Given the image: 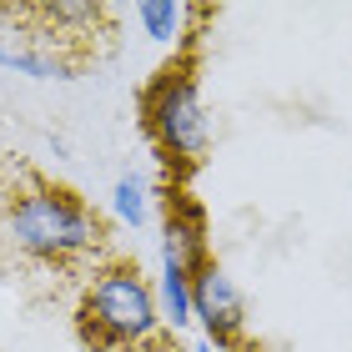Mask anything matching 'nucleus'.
I'll use <instances>...</instances> for the list:
<instances>
[{"label": "nucleus", "instance_id": "obj_1", "mask_svg": "<svg viewBox=\"0 0 352 352\" xmlns=\"http://www.w3.org/2000/svg\"><path fill=\"white\" fill-rule=\"evenodd\" d=\"M6 227L15 236V247L30 252V257L60 262V257H81L101 242V227L76 197L66 191H25L21 201L10 206Z\"/></svg>", "mask_w": 352, "mask_h": 352}, {"label": "nucleus", "instance_id": "obj_2", "mask_svg": "<svg viewBox=\"0 0 352 352\" xmlns=\"http://www.w3.org/2000/svg\"><path fill=\"white\" fill-rule=\"evenodd\" d=\"M81 317L91 327L96 342H146L156 322H162V302H156V287L131 267H106L96 272L91 292L81 302Z\"/></svg>", "mask_w": 352, "mask_h": 352}, {"label": "nucleus", "instance_id": "obj_3", "mask_svg": "<svg viewBox=\"0 0 352 352\" xmlns=\"http://www.w3.org/2000/svg\"><path fill=\"white\" fill-rule=\"evenodd\" d=\"M141 111H146V131L156 136V146L171 162H197L206 151V141H212L206 106H201L191 71H162L141 96Z\"/></svg>", "mask_w": 352, "mask_h": 352}, {"label": "nucleus", "instance_id": "obj_4", "mask_svg": "<svg viewBox=\"0 0 352 352\" xmlns=\"http://www.w3.org/2000/svg\"><path fill=\"white\" fill-rule=\"evenodd\" d=\"M191 317L206 327V342H217V347L242 338V322H247L242 292H236V282L217 262H206L197 277H191Z\"/></svg>", "mask_w": 352, "mask_h": 352}, {"label": "nucleus", "instance_id": "obj_5", "mask_svg": "<svg viewBox=\"0 0 352 352\" xmlns=\"http://www.w3.org/2000/svg\"><path fill=\"white\" fill-rule=\"evenodd\" d=\"M156 302H162V322H171V327L191 322V272L176 257H162V292H156Z\"/></svg>", "mask_w": 352, "mask_h": 352}, {"label": "nucleus", "instance_id": "obj_6", "mask_svg": "<svg viewBox=\"0 0 352 352\" xmlns=\"http://www.w3.org/2000/svg\"><path fill=\"white\" fill-rule=\"evenodd\" d=\"M186 6H176V0H141L136 6V21L146 25V36L151 41H162V45H171L176 36H182V25H186Z\"/></svg>", "mask_w": 352, "mask_h": 352}, {"label": "nucleus", "instance_id": "obj_7", "mask_svg": "<svg viewBox=\"0 0 352 352\" xmlns=\"http://www.w3.org/2000/svg\"><path fill=\"white\" fill-rule=\"evenodd\" d=\"M111 206H116V217L126 227H141L146 221V182L141 176H121L116 191H111Z\"/></svg>", "mask_w": 352, "mask_h": 352}, {"label": "nucleus", "instance_id": "obj_8", "mask_svg": "<svg viewBox=\"0 0 352 352\" xmlns=\"http://www.w3.org/2000/svg\"><path fill=\"white\" fill-rule=\"evenodd\" d=\"M0 66H10V71H25V76H36V81H51V76H60V66H56L51 56L21 51V45H10V41H0Z\"/></svg>", "mask_w": 352, "mask_h": 352}, {"label": "nucleus", "instance_id": "obj_9", "mask_svg": "<svg viewBox=\"0 0 352 352\" xmlns=\"http://www.w3.org/2000/svg\"><path fill=\"white\" fill-rule=\"evenodd\" d=\"M197 352H221V347H217V342H201V347H197Z\"/></svg>", "mask_w": 352, "mask_h": 352}]
</instances>
